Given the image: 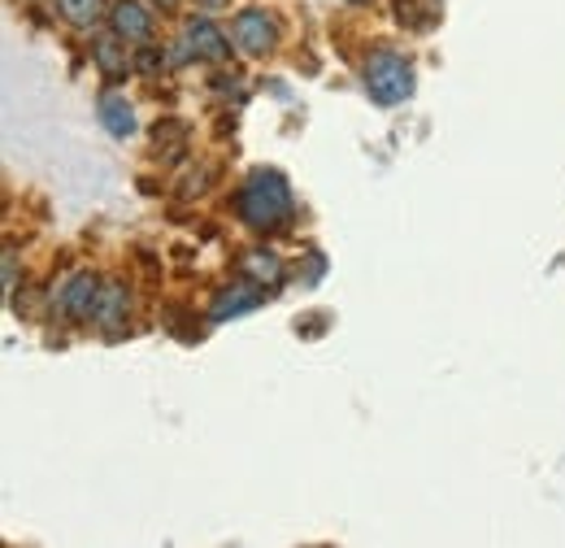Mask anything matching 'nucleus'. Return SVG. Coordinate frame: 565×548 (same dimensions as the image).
I'll list each match as a JSON object with an SVG mask.
<instances>
[{"instance_id":"nucleus-1","label":"nucleus","mask_w":565,"mask_h":548,"mask_svg":"<svg viewBox=\"0 0 565 548\" xmlns=\"http://www.w3.org/2000/svg\"><path fill=\"white\" fill-rule=\"evenodd\" d=\"M239 218L253 231H275V226H282L291 218V192H287L279 170L248 175V183L239 188Z\"/></svg>"},{"instance_id":"nucleus-2","label":"nucleus","mask_w":565,"mask_h":548,"mask_svg":"<svg viewBox=\"0 0 565 548\" xmlns=\"http://www.w3.org/2000/svg\"><path fill=\"white\" fill-rule=\"evenodd\" d=\"M365 87L379 105H396L414 92V66L396 53H370L365 57Z\"/></svg>"},{"instance_id":"nucleus-3","label":"nucleus","mask_w":565,"mask_h":548,"mask_svg":"<svg viewBox=\"0 0 565 548\" xmlns=\"http://www.w3.org/2000/svg\"><path fill=\"white\" fill-rule=\"evenodd\" d=\"M100 292H105V283L96 278L92 271H78L57 292V309L66 314V318H74V323H87V318H96V305H100Z\"/></svg>"},{"instance_id":"nucleus-4","label":"nucleus","mask_w":565,"mask_h":548,"mask_svg":"<svg viewBox=\"0 0 565 548\" xmlns=\"http://www.w3.org/2000/svg\"><path fill=\"white\" fill-rule=\"evenodd\" d=\"M231 40H235L239 53L262 57V53H270V44H275V22H270L262 9H244V13L235 18V27H231Z\"/></svg>"},{"instance_id":"nucleus-5","label":"nucleus","mask_w":565,"mask_h":548,"mask_svg":"<svg viewBox=\"0 0 565 548\" xmlns=\"http://www.w3.org/2000/svg\"><path fill=\"white\" fill-rule=\"evenodd\" d=\"M226 35L205 22V18H196L188 31H183V44H179V57H196V62H222L226 57Z\"/></svg>"},{"instance_id":"nucleus-6","label":"nucleus","mask_w":565,"mask_h":548,"mask_svg":"<svg viewBox=\"0 0 565 548\" xmlns=\"http://www.w3.org/2000/svg\"><path fill=\"white\" fill-rule=\"evenodd\" d=\"M109 22H114V35H122L127 44H148L152 40V18L136 0H114Z\"/></svg>"},{"instance_id":"nucleus-7","label":"nucleus","mask_w":565,"mask_h":548,"mask_svg":"<svg viewBox=\"0 0 565 548\" xmlns=\"http://www.w3.org/2000/svg\"><path fill=\"white\" fill-rule=\"evenodd\" d=\"M92 62L100 66L105 78H127V74H131L127 40H122V35H100V40H92Z\"/></svg>"},{"instance_id":"nucleus-8","label":"nucleus","mask_w":565,"mask_h":548,"mask_svg":"<svg viewBox=\"0 0 565 548\" xmlns=\"http://www.w3.org/2000/svg\"><path fill=\"white\" fill-rule=\"evenodd\" d=\"M257 301H262V292H257V287H248V283H235V287H226V292L213 301L210 318H213V323H226V318H235V314L253 309Z\"/></svg>"},{"instance_id":"nucleus-9","label":"nucleus","mask_w":565,"mask_h":548,"mask_svg":"<svg viewBox=\"0 0 565 548\" xmlns=\"http://www.w3.org/2000/svg\"><path fill=\"white\" fill-rule=\"evenodd\" d=\"M122 318H127V292H122L118 283H109V287L100 292V305H96V323H100V331H105V336H118Z\"/></svg>"},{"instance_id":"nucleus-10","label":"nucleus","mask_w":565,"mask_h":548,"mask_svg":"<svg viewBox=\"0 0 565 548\" xmlns=\"http://www.w3.org/2000/svg\"><path fill=\"white\" fill-rule=\"evenodd\" d=\"M100 123H105V131L118 139H127L136 131V114H131V101H122V96H105L100 101Z\"/></svg>"},{"instance_id":"nucleus-11","label":"nucleus","mask_w":565,"mask_h":548,"mask_svg":"<svg viewBox=\"0 0 565 548\" xmlns=\"http://www.w3.org/2000/svg\"><path fill=\"white\" fill-rule=\"evenodd\" d=\"M57 9L71 27H92L105 13V0H57Z\"/></svg>"},{"instance_id":"nucleus-12","label":"nucleus","mask_w":565,"mask_h":548,"mask_svg":"<svg viewBox=\"0 0 565 548\" xmlns=\"http://www.w3.org/2000/svg\"><path fill=\"white\" fill-rule=\"evenodd\" d=\"M244 271L257 274V283H279L282 262L275 253H248V257H244Z\"/></svg>"},{"instance_id":"nucleus-13","label":"nucleus","mask_w":565,"mask_h":548,"mask_svg":"<svg viewBox=\"0 0 565 548\" xmlns=\"http://www.w3.org/2000/svg\"><path fill=\"white\" fill-rule=\"evenodd\" d=\"M18 287V266H13V253H4V292Z\"/></svg>"},{"instance_id":"nucleus-14","label":"nucleus","mask_w":565,"mask_h":548,"mask_svg":"<svg viewBox=\"0 0 565 548\" xmlns=\"http://www.w3.org/2000/svg\"><path fill=\"white\" fill-rule=\"evenodd\" d=\"M201 9H226V0H201Z\"/></svg>"},{"instance_id":"nucleus-15","label":"nucleus","mask_w":565,"mask_h":548,"mask_svg":"<svg viewBox=\"0 0 565 548\" xmlns=\"http://www.w3.org/2000/svg\"><path fill=\"white\" fill-rule=\"evenodd\" d=\"M157 4H161V9H170V4H179V0H157Z\"/></svg>"},{"instance_id":"nucleus-16","label":"nucleus","mask_w":565,"mask_h":548,"mask_svg":"<svg viewBox=\"0 0 565 548\" xmlns=\"http://www.w3.org/2000/svg\"><path fill=\"white\" fill-rule=\"evenodd\" d=\"M349 4H365V0H349Z\"/></svg>"}]
</instances>
